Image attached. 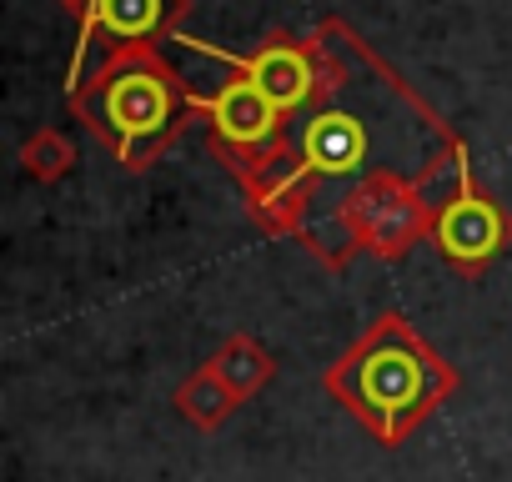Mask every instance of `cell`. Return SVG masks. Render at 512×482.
<instances>
[{"instance_id": "obj_9", "label": "cell", "mask_w": 512, "mask_h": 482, "mask_svg": "<svg viewBox=\"0 0 512 482\" xmlns=\"http://www.w3.org/2000/svg\"><path fill=\"white\" fill-rule=\"evenodd\" d=\"M176 407H181L196 427H216V422H226V412L236 407V392L206 367V372H191V377L176 387Z\"/></svg>"}, {"instance_id": "obj_1", "label": "cell", "mask_w": 512, "mask_h": 482, "mask_svg": "<svg viewBox=\"0 0 512 482\" xmlns=\"http://www.w3.org/2000/svg\"><path fill=\"white\" fill-rule=\"evenodd\" d=\"M327 387L377 442H402L457 387V377L402 317H382L327 372Z\"/></svg>"}, {"instance_id": "obj_3", "label": "cell", "mask_w": 512, "mask_h": 482, "mask_svg": "<svg viewBox=\"0 0 512 482\" xmlns=\"http://www.w3.org/2000/svg\"><path fill=\"white\" fill-rule=\"evenodd\" d=\"M432 241H437V252L457 267H487L507 247V216L497 211L492 196H482L462 176V191L452 201H442V211L432 221Z\"/></svg>"}, {"instance_id": "obj_11", "label": "cell", "mask_w": 512, "mask_h": 482, "mask_svg": "<svg viewBox=\"0 0 512 482\" xmlns=\"http://www.w3.org/2000/svg\"><path fill=\"white\" fill-rule=\"evenodd\" d=\"M61 161H66V151L61 146H31V171H41V176H56L61 171Z\"/></svg>"}, {"instance_id": "obj_10", "label": "cell", "mask_w": 512, "mask_h": 482, "mask_svg": "<svg viewBox=\"0 0 512 482\" xmlns=\"http://www.w3.org/2000/svg\"><path fill=\"white\" fill-rule=\"evenodd\" d=\"M161 11H166L161 0H91V26L106 36L136 41L161 26Z\"/></svg>"}, {"instance_id": "obj_7", "label": "cell", "mask_w": 512, "mask_h": 482, "mask_svg": "<svg viewBox=\"0 0 512 482\" xmlns=\"http://www.w3.org/2000/svg\"><path fill=\"white\" fill-rule=\"evenodd\" d=\"M241 76L262 91L277 111H297L312 96V86H317V66L297 46H267V51H256L251 61H241Z\"/></svg>"}, {"instance_id": "obj_5", "label": "cell", "mask_w": 512, "mask_h": 482, "mask_svg": "<svg viewBox=\"0 0 512 482\" xmlns=\"http://www.w3.org/2000/svg\"><path fill=\"white\" fill-rule=\"evenodd\" d=\"M367 156V131L347 111H317L302 131V171L307 176H352Z\"/></svg>"}, {"instance_id": "obj_2", "label": "cell", "mask_w": 512, "mask_h": 482, "mask_svg": "<svg viewBox=\"0 0 512 482\" xmlns=\"http://www.w3.org/2000/svg\"><path fill=\"white\" fill-rule=\"evenodd\" d=\"M96 111H101V126L116 136L121 156L136 161L141 141H151L171 126V91L151 66H126V71H116L106 81Z\"/></svg>"}, {"instance_id": "obj_4", "label": "cell", "mask_w": 512, "mask_h": 482, "mask_svg": "<svg viewBox=\"0 0 512 482\" xmlns=\"http://www.w3.org/2000/svg\"><path fill=\"white\" fill-rule=\"evenodd\" d=\"M352 216H357V241H367L382 257L407 252L422 231V206L412 196H402L397 186H372L367 196H357Z\"/></svg>"}, {"instance_id": "obj_8", "label": "cell", "mask_w": 512, "mask_h": 482, "mask_svg": "<svg viewBox=\"0 0 512 482\" xmlns=\"http://www.w3.org/2000/svg\"><path fill=\"white\" fill-rule=\"evenodd\" d=\"M211 372L236 392V397H251L256 387H262L267 377H272V357L256 347L251 337H231L216 357H211Z\"/></svg>"}, {"instance_id": "obj_6", "label": "cell", "mask_w": 512, "mask_h": 482, "mask_svg": "<svg viewBox=\"0 0 512 482\" xmlns=\"http://www.w3.org/2000/svg\"><path fill=\"white\" fill-rule=\"evenodd\" d=\"M201 111L211 116V126H216L221 141H231V146H267V141L277 136V116H282L251 81L221 86L216 96L201 101Z\"/></svg>"}]
</instances>
